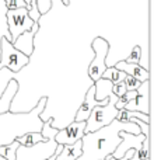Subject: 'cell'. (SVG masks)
<instances>
[{"mask_svg": "<svg viewBox=\"0 0 154 160\" xmlns=\"http://www.w3.org/2000/svg\"><path fill=\"white\" fill-rule=\"evenodd\" d=\"M128 132L140 135V129L133 122L112 121L108 127L91 133H84L81 138V156L77 160H105L111 156L122 142L119 133Z\"/></svg>", "mask_w": 154, "mask_h": 160, "instance_id": "obj_1", "label": "cell"}, {"mask_svg": "<svg viewBox=\"0 0 154 160\" xmlns=\"http://www.w3.org/2000/svg\"><path fill=\"white\" fill-rule=\"evenodd\" d=\"M116 101H118V97L113 96V94H111L108 104L94 108V110L91 111L88 119L85 121L84 133L95 132V131L101 129V128L108 127L112 121H115L116 115H118V111H119V110L115 108Z\"/></svg>", "mask_w": 154, "mask_h": 160, "instance_id": "obj_2", "label": "cell"}, {"mask_svg": "<svg viewBox=\"0 0 154 160\" xmlns=\"http://www.w3.org/2000/svg\"><path fill=\"white\" fill-rule=\"evenodd\" d=\"M0 72L7 68L11 73H17L30 63V58L17 51L4 37L0 39Z\"/></svg>", "mask_w": 154, "mask_h": 160, "instance_id": "obj_3", "label": "cell"}, {"mask_svg": "<svg viewBox=\"0 0 154 160\" xmlns=\"http://www.w3.org/2000/svg\"><path fill=\"white\" fill-rule=\"evenodd\" d=\"M91 48L95 52V56L91 61L90 66H88V76L93 80L94 83L97 80H99L102 78V73L107 69V56L109 52V42L107 39L101 38V37H97L95 39L91 44Z\"/></svg>", "mask_w": 154, "mask_h": 160, "instance_id": "obj_4", "label": "cell"}, {"mask_svg": "<svg viewBox=\"0 0 154 160\" xmlns=\"http://www.w3.org/2000/svg\"><path fill=\"white\" fill-rule=\"evenodd\" d=\"M6 17H7V25H8V31H10V37H11V44L21 34L30 31L34 27V24H35L30 18L28 10L25 7L16 8V10H7Z\"/></svg>", "mask_w": 154, "mask_h": 160, "instance_id": "obj_5", "label": "cell"}, {"mask_svg": "<svg viewBox=\"0 0 154 160\" xmlns=\"http://www.w3.org/2000/svg\"><path fill=\"white\" fill-rule=\"evenodd\" d=\"M58 143L55 139L51 138L44 143H36L31 148L20 146L17 149L16 160H46L55 153Z\"/></svg>", "mask_w": 154, "mask_h": 160, "instance_id": "obj_6", "label": "cell"}, {"mask_svg": "<svg viewBox=\"0 0 154 160\" xmlns=\"http://www.w3.org/2000/svg\"><path fill=\"white\" fill-rule=\"evenodd\" d=\"M84 129H85V122H70L65 128H60L58 133L55 135V142L58 145L66 146V145H73L77 141H81L84 136Z\"/></svg>", "mask_w": 154, "mask_h": 160, "instance_id": "obj_7", "label": "cell"}, {"mask_svg": "<svg viewBox=\"0 0 154 160\" xmlns=\"http://www.w3.org/2000/svg\"><path fill=\"white\" fill-rule=\"evenodd\" d=\"M108 101H109V97H108L107 100H102V101H97L95 100V87H94V83H93V86L87 90V94H85V98H84V101H83V104L80 105V108L77 110L76 117H75V122H85L94 108L108 104Z\"/></svg>", "mask_w": 154, "mask_h": 160, "instance_id": "obj_8", "label": "cell"}, {"mask_svg": "<svg viewBox=\"0 0 154 160\" xmlns=\"http://www.w3.org/2000/svg\"><path fill=\"white\" fill-rule=\"evenodd\" d=\"M119 136H121L122 142L115 149V152L111 155L113 159H116V160L122 159L125 156V153L130 149H135L136 152H137V150L142 148V145H143V141L146 139V136L142 135V133L140 135H132V133H128V132H121Z\"/></svg>", "mask_w": 154, "mask_h": 160, "instance_id": "obj_9", "label": "cell"}, {"mask_svg": "<svg viewBox=\"0 0 154 160\" xmlns=\"http://www.w3.org/2000/svg\"><path fill=\"white\" fill-rule=\"evenodd\" d=\"M39 28H41L39 22H35V24H34V27L31 28L30 31L21 34V35H20L11 45H13L17 51H20L21 53H24L25 56H28V58H30L31 53L34 52V37H35L36 31H38Z\"/></svg>", "mask_w": 154, "mask_h": 160, "instance_id": "obj_10", "label": "cell"}, {"mask_svg": "<svg viewBox=\"0 0 154 160\" xmlns=\"http://www.w3.org/2000/svg\"><path fill=\"white\" fill-rule=\"evenodd\" d=\"M113 68H116L118 70L126 73L128 76H132L133 79H136L137 82L143 83L147 82L150 79V73L146 68H142L140 65H133V63H126L125 61L118 62L116 65H113Z\"/></svg>", "mask_w": 154, "mask_h": 160, "instance_id": "obj_11", "label": "cell"}, {"mask_svg": "<svg viewBox=\"0 0 154 160\" xmlns=\"http://www.w3.org/2000/svg\"><path fill=\"white\" fill-rule=\"evenodd\" d=\"M18 82L16 79H10L8 80L7 87L3 90V93L0 94V115L3 114L10 112L11 110V101H13L14 96L18 93Z\"/></svg>", "mask_w": 154, "mask_h": 160, "instance_id": "obj_12", "label": "cell"}, {"mask_svg": "<svg viewBox=\"0 0 154 160\" xmlns=\"http://www.w3.org/2000/svg\"><path fill=\"white\" fill-rule=\"evenodd\" d=\"M123 110L129 111V112H142V114L149 115V112H150L149 96H139L137 94V97L135 100H132Z\"/></svg>", "mask_w": 154, "mask_h": 160, "instance_id": "obj_13", "label": "cell"}, {"mask_svg": "<svg viewBox=\"0 0 154 160\" xmlns=\"http://www.w3.org/2000/svg\"><path fill=\"white\" fill-rule=\"evenodd\" d=\"M80 156H81V141H77L73 145L63 146L62 152L55 160H77Z\"/></svg>", "mask_w": 154, "mask_h": 160, "instance_id": "obj_14", "label": "cell"}, {"mask_svg": "<svg viewBox=\"0 0 154 160\" xmlns=\"http://www.w3.org/2000/svg\"><path fill=\"white\" fill-rule=\"evenodd\" d=\"M94 87H95V100L97 101H102V100H107L112 94L113 84L105 79H99L94 83Z\"/></svg>", "mask_w": 154, "mask_h": 160, "instance_id": "obj_15", "label": "cell"}, {"mask_svg": "<svg viewBox=\"0 0 154 160\" xmlns=\"http://www.w3.org/2000/svg\"><path fill=\"white\" fill-rule=\"evenodd\" d=\"M16 141L20 143V146L31 148L36 143H44V142H46L48 139H45L44 136L41 135V132H27L22 136L16 138Z\"/></svg>", "mask_w": 154, "mask_h": 160, "instance_id": "obj_16", "label": "cell"}, {"mask_svg": "<svg viewBox=\"0 0 154 160\" xmlns=\"http://www.w3.org/2000/svg\"><path fill=\"white\" fill-rule=\"evenodd\" d=\"M125 78H126V73L121 72V70H118L113 66H108L107 69H105V72L102 73L101 79L108 80V82H111L113 86H115V84H121V83H123Z\"/></svg>", "mask_w": 154, "mask_h": 160, "instance_id": "obj_17", "label": "cell"}, {"mask_svg": "<svg viewBox=\"0 0 154 160\" xmlns=\"http://www.w3.org/2000/svg\"><path fill=\"white\" fill-rule=\"evenodd\" d=\"M18 148H20V143L16 139L8 145H2V146H0V158L6 159V160H16L17 149H18Z\"/></svg>", "mask_w": 154, "mask_h": 160, "instance_id": "obj_18", "label": "cell"}, {"mask_svg": "<svg viewBox=\"0 0 154 160\" xmlns=\"http://www.w3.org/2000/svg\"><path fill=\"white\" fill-rule=\"evenodd\" d=\"M140 59H142V48L137 45V47L133 48L132 53L128 56V59L125 62L126 63H133V65H140Z\"/></svg>", "mask_w": 154, "mask_h": 160, "instance_id": "obj_19", "label": "cell"}, {"mask_svg": "<svg viewBox=\"0 0 154 160\" xmlns=\"http://www.w3.org/2000/svg\"><path fill=\"white\" fill-rule=\"evenodd\" d=\"M36 2V10L41 16L46 14L52 8V0H35Z\"/></svg>", "mask_w": 154, "mask_h": 160, "instance_id": "obj_20", "label": "cell"}, {"mask_svg": "<svg viewBox=\"0 0 154 160\" xmlns=\"http://www.w3.org/2000/svg\"><path fill=\"white\" fill-rule=\"evenodd\" d=\"M123 84H125V87H126V91H136L142 83L137 82L136 79H133L132 76L126 75V78H125V80H123Z\"/></svg>", "mask_w": 154, "mask_h": 160, "instance_id": "obj_21", "label": "cell"}, {"mask_svg": "<svg viewBox=\"0 0 154 160\" xmlns=\"http://www.w3.org/2000/svg\"><path fill=\"white\" fill-rule=\"evenodd\" d=\"M6 2V7L7 10H16V8H21V7H27L24 3V0H4Z\"/></svg>", "mask_w": 154, "mask_h": 160, "instance_id": "obj_22", "label": "cell"}, {"mask_svg": "<svg viewBox=\"0 0 154 160\" xmlns=\"http://www.w3.org/2000/svg\"><path fill=\"white\" fill-rule=\"evenodd\" d=\"M125 93H126V87H125L123 83H121V84H115L112 87V94H113V96H116L118 98L123 96Z\"/></svg>", "mask_w": 154, "mask_h": 160, "instance_id": "obj_23", "label": "cell"}, {"mask_svg": "<svg viewBox=\"0 0 154 160\" xmlns=\"http://www.w3.org/2000/svg\"><path fill=\"white\" fill-rule=\"evenodd\" d=\"M129 160H140V158H139V156L135 153V155H133V158H130Z\"/></svg>", "mask_w": 154, "mask_h": 160, "instance_id": "obj_24", "label": "cell"}, {"mask_svg": "<svg viewBox=\"0 0 154 160\" xmlns=\"http://www.w3.org/2000/svg\"><path fill=\"white\" fill-rule=\"evenodd\" d=\"M62 3H63L65 6H69V3H70V0H60Z\"/></svg>", "mask_w": 154, "mask_h": 160, "instance_id": "obj_25", "label": "cell"}]
</instances>
